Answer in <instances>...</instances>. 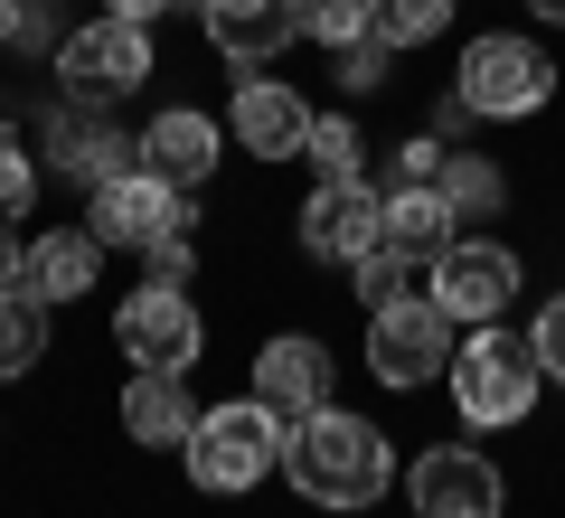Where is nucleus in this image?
<instances>
[{"label": "nucleus", "mask_w": 565, "mask_h": 518, "mask_svg": "<svg viewBox=\"0 0 565 518\" xmlns=\"http://www.w3.org/2000/svg\"><path fill=\"white\" fill-rule=\"evenodd\" d=\"M282 480L311 499V509H377L386 480H396V453L367 415L349 405H321V415L282 424Z\"/></svg>", "instance_id": "1"}, {"label": "nucleus", "mask_w": 565, "mask_h": 518, "mask_svg": "<svg viewBox=\"0 0 565 518\" xmlns=\"http://www.w3.org/2000/svg\"><path fill=\"white\" fill-rule=\"evenodd\" d=\"M452 405H462V424H527L546 397V368L537 349H527V330H509V320H481V330L452 349Z\"/></svg>", "instance_id": "2"}, {"label": "nucleus", "mask_w": 565, "mask_h": 518, "mask_svg": "<svg viewBox=\"0 0 565 518\" xmlns=\"http://www.w3.org/2000/svg\"><path fill=\"white\" fill-rule=\"evenodd\" d=\"M180 453H189V480L199 490H255V480L282 472V415L264 397H226V405H207L189 424Z\"/></svg>", "instance_id": "3"}, {"label": "nucleus", "mask_w": 565, "mask_h": 518, "mask_svg": "<svg viewBox=\"0 0 565 518\" xmlns=\"http://www.w3.org/2000/svg\"><path fill=\"white\" fill-rule=\"evenodd\" d=\"M452 95L471 104L481 123H527L556 104V57H546L537 39H509V29H490V39L462 47V66H452Z\"/></svg>", "instance_id": "4"}, {"label": "nucleus", "mask_w": 565, "mask_h": 518, "mask_svg": "<svg viewBox=\"0 0 565 518\" xmlns=\"http://www.w3.org/2000/svg\"><path fill=\"white\" fill-rule=\"evenodd\" d=\"M151 76H161V57H151V29H132V20H85L57 39V95H76V104H122Z\"/></svg>", "instance_id": "5"}, {"label": "nucleus", "mask_w": 565, "mask_h": 518, "mask_svg": "<svg viewBox=\"0 0 565 518\" xmlns=\"http://www.w3.org/2000/svg\"><path fill=\"white\" fill-rule=\"evenodd\" d=\"M452 349H462V339H452V320L434 311V293H405V302H377V311H367V378L377 387H396V397H415V387H434L452 368Z\"/></svg>", "instance_id": "6"}, {"label": "nucleus", "mask_w": 565, "mask_h": 518, "mask_svg": "<svg viewBox=\"0 0 565 518\" xmlns=\"http://www.w3.org/2000/svg\"><path fill=\"white\" fill-rule=\"evenodd\" d=\"M114 349L122 368H151V378H189L207 349V320L180 283H141L132 302H114Z\"/></svg>", "instance_id": "7"}, {"label": "nucleus", "mask_w": 565, "mask_h": 518, "mask_svg": "<svg viewBox=\"0 0 565 518\" xmlns=\"http://www.w3.org/2000/svg\"><path fill=\"white\" fill-rule=\"evenodd\" d=\"M434 274V311L452 320V330H481V320H509V302H519L527 264L519 245H490V236H452L444 255L424 264Z\"/></svg>", "instance_id": "8"}, {"label": "nucleus", "mask_w": 565, "mask_h": 518, "mask_svg": "<svg viewBox=\"0 0 565 518\" xmlns=\"http://www.w3.org/2000/svg\"><path fill=\"white\" fill-rule=\"evenodd\" d=\"M85 226H95L104 245H122V255H151L161 236H189V226H199V208H189L180 189H161L151 170H122V180L85 189Z\"/></svg>", "instance_id": "9"}, {"label": "nucleus", "mask_w": 565, "mask_h": 518, "mask_svg": "<svg viewBox=\"0 0 565 518\" xmlns=\"http://www.w3.org/2000/svg\"><path fill=\"white\" fill-rule=\"evenodd\" d=\"M405 499H415V518H500L509 480H500V462L471 453V443H424L415 472H405Z\"/></svg>", "instance_id": "10"}, {"label": "nucleus", "mask_w": 565, "mask_h": 518, "mask_svg": "<svg viewBox=\"0 0 565 518\" xmlns=\"http://www.w3.org/2000/svg\"><path fill=\"white\" fill-rule=\"evenodd\" d=\"M217 151H226V133L199 104H161V114L132 133V170H151V180L180 189V199H199V189L217 180Z\"/></svg>", "instance_id": "11"}, {"label": "nucleus", "mask_w": 565, "mask_h": 518, "mask_svg": "<svg viewBox=\"0 0 565 518\" xmlns=\"http://www.w3.org/2000/svg\"><path fill=\"white\" fill-rule=\"evenodd\" d=\"M377 218H386V189H367V180H311V199H302V255L349 274V264L377 245Z\"/></svg>", "instance_id": "12"}, {"label": "nucleus", "mask_w": 565, "mask_h": 518, "mask_svg": "<svg viewBox=\"0 0 565 518\" xmlns=\"http://www.w3.org/2000/svg\"><path fill=\"white\" fill-rule=\"evenodd\" d=\"M47 160H57V180L104 189V180H122V170H132V133H122L104 104H76V95H66L57 114H47Z\"/></svg>", "instance_id": "13"}, {"label": "nucleus", "mask_w": 565, "mask_h": 518, "mask_svg": "<svg viewBox=\"0 0 565 518\" xmlns=\"http://www.w3.org/2000/svg\"><path fill=\"white\" fill-rule=\"evenodd\" d=\"M245 397H264L282 424H302V415H321L330 405V349L311 330H282V339H264L255 349V387Z\"/></svg>", "instance_id": "14"}, {"label": "nucleus", "mask_w": 565, "mask_h": 518, "mask_svg": "<svg viewBox=\"0 0 565 518\" xmlns=\"http://www.w3.org/2000/svg\"><path fill=\"white\" fill-rule=\"evenodd\" d=\"M226 133H236V151H255V160H302V141H311V104L292 95L282 76H245L236 104H226Z\"/></svg>", "instance_id": "15"}, {"label": "nucleus", "mask_w": 565, "mask_h": 518, "mask_svg": "<svg viewBox=\"0 0 565 518\" xmlns=\"http://www.w3.org/2000/svg\"><path fill=\"white\" fill-rule=\"evenodd\" d=\"M199 29H207V47H217L226 66H245V76L274 66L282 47L302 39V29H292V0H199Z\"/></svg>", "instance_id": "16"}, {"label": "nucleus", "mask_w": 565, "mask_h": 518, "mask_svg": "<svg viewBox=\"0 0 565 518\" xmlns=\"http://www.w3.org/2000/svg\"><path fill=\"white\" fill-rule=\"evenodd\" d=\"M104 255L114 245L95 226H47V236H29V293L39 302H85L104 283Z\"/></svg>", "instance_id": "17"}, {"label": "nucleus", "mask_w": 565, "mask_h": 518, "mask_svg": "<svg viewBox=\"0 0 565 518\" xmlns=\"http://www.w3.org/2000/svg\"><path fill=\"white\" fill-rule=\"evenodd\" d=\"M189 424H199L189 378H151V368H132V378H122V434H132L141 453H180Z\"/></svg>", "instance_id": "18"}, {"label": "nucleus", "mask_w": 565, "mask_h": 518, "mask_svg": "<svg viewBox=\"0 0 565 518\" xmlns=\"http://www.w3.org/2000/svg\"><path fill=\"white\" fill-rule=\"evenodd\" d=\"M452 236H462V226H452V208L434 199V180H424V189H386V218H377V245H396L405 264H434V255H444Z\"/></svg>", "instance_id": "19"}, {"label": "nucleus", "mask_w": 565, "mask_h": 518, "mask_svg": "<svg viewBox=\"0 0 565 518\" xmlns=\"http://www.w3.org/2000/svg\"><path fill=\"white\" fill-rule=\"evenodd\" d=\"M434 199L452 208V226H490L509 208V180L490 170L481 151H444V170H434Z\"/></svg>", "instance_id": "20"}, {"label": "nucleus", "mask_w": 565, "mask_h": 518, "mask_svg": "<svg viewBox=\"0 0 565 518\" xmlns=\"http://www.w3.org/2000/svg\"><path fill=\"white\" fill-rule=\"evenodd\" d=\"M39 359H47V302L29 293V283H10V293H0V387L39 378Z\"/></svg>", "instance_id": "21"}, {"label": "nucleus", "mask_w": 565, "mask_h": 518, "mask_svg": "<svg viewBox=\"0 0 565 518\" xmlns=\"http://www.w3.org/2000/svg\"><path fill=\"white\" fill-rule=\"evenodd\" d=\"M302 160H311V180H367V133L349 114H311Z\"/></svg>", "instance_id": "22"}, {"label": "nucleus", "mask_w": 565, "mask_h": 518, "mask_svg": "<svg viewBox=\"0 0 565 518\" xmlns=\"http://www.w3.org/2000/svg\"><path fill=\"white\" fill-rule=\"evenodd\" d=\"M452 10L462 0H377V39L386 47H434L452 29Z\"/></svg>", "instance_id": "23"}, {"label": "nucleus", "mask_w": 565, "mask_h": 518, "mask_svg": "<svg viewBox=\"0 0 565 518\" xmlns=\"http://www.w3.org/2000/svg\"><path fill=\"white\" fill-rule=\"evenodd\" d=\"M292 29L321 39V47H349V39L377 29V0H292Z\"/></svg>", "instance_id": "24"}, {"label": "nucleus", "mask_w": 565, "mask_h": 518, "mask_svg": "<svg viewBox=\"0 0 565 518\" xmlns=\"http://www.w3.org/2000/svg\"><path fill=\"white\" fill-rule=\"evenodd\" d=\"M29 208H39V160L20 133H0V226H20Z\"/></svg>", "instance_id": "25"}, {"label": "nucleus", "mask_w": 565, "mask_h": 518, "mask_svg": "<svg viewBox=\"0 0 565 518\" xmlns=\"http://www.w3.org/2000/svg\"><path fill=\"white\" fill-rule=\"evenodd\" d=\"M405 274H415V264H405L396 245H367V255L349 264V293H359L367 311H377V302H405Z\"/></svg>", "instance_id": "26"}, {"label": "nucleus", "mask_w": 565, "mask_h": 518, "mask_svg": "<svg viewBox=\"0 0 565 518\" xmlns=\"http://www.w3.org/2000/svg\"><path fill=\"white\" fill-rule=\"evenodd\" d=\"M330 57H340V95H377V85H386V57H396V47H386L377 29H367V39L330 47Z\"/></svg>", "instance_id": "27"}, {"label": "nucleus", "mask_w": 565, "mask_h": 518, "mask_svg": "<svg viewBox=\"0 0 565 518\" xmlns=\"http://www.w3.org/2000/svg\"><path fill=\"white\" fill-rule=\"evenodd\" d=\"M527 349H537L546 387H565V293H556V302H537V320H527Z\"/></svg>", "instance_id": "28"}, {"label": "nucleus", "mask_w": 565, "mask_h": 518, "mask_svg": "<svg viewBox=\"0 0 565 518\" xmlns=\"http://www.w3.org/2000/svg\"><path fill=\"white\" fill-rule=\"evenodd\" d=\"M386 160H396V189H424L434 170H444V141H434V133H415V141H396Z\"/></svg>", "instance_id": "29"}, {"label": "nucleus", "mask_w": 565, "mask_h": 518, "mask_svg": "<svg viewBox=\"0 0 565 518\" xmlns=\"http://www.w3.org/2000/svg\"><path fill=\"white\" fill-rule=\"evenodd\" d=\"M141 264H151V283H180V293H189V274H199V245H189V236H161Z\"/></svg>", "instance_id": "30"}, {"label": "nucleus", "mask_w": 565, "mask_h": 518, "mask_svg": "<svg viewBox=\"0 0 565 518\" xmlns=\"http://www.w3.org/2000/svg\"><path fill=\"white\" fill-rule=\"evenodd\" d=\"M20 57H57V20H47V0H29V20H20Z\"/></svg>", "instance_id": "31"}, {"label": "nucleus", "mask_w": 565, "mask_h": 518, "mask_svg": "<svg viewBox=\"0 0 565 518\" xmlns=\"http://www.w3.org/2000/svg\"><path fill=\"white\" fill-rule=\"evenodd\" d=\"M471 123H481V114H471V104H462V95H444V104H434V141H444V151H452V141H462V133H471Z\"/></svg>", "instance_id": "32"}, {"label": "nucleus", "mask_w": 565, "mask_h": 518, "mask_svg": "<svg viewBox=\"0 0 565 518\" xmlns=\"http://www.w3.org/2000/svg\"><path fill=\"white\" fill-rule=\"evenodd\" d=\"M180 0H104V20H132V29H161Z\"/></svg>", "instance_id": "33"}, {"label": "nucleus", "mask_w": 565, "mask_h": 518, "mask_svg": "<svg viewBox=\"0 0 565 518\" xmlns=\"http://www.w3.org/2000/svg\"><path fill=\"white\" fill-rule=\"evenodd\" d=\"M10 283H29V245H20V226H0V293Z\"/></svg>", "instance_id": "34"}, {"label": "nucleus", "mask_w": 565, "mask_h": 518, "mask_svg": "<svg viewBox=\"0 0 565 518\" xmlns=\"http://www.w3.org/2000/svg\"><path fill=\"white\" fill-rule=\"evenodd\" d=\"M20 20H29V0H0V47L20 39Z\"/></svg>", "instance_id": "35"}, {"label": "nucleus", "mask_w": 565, "mask_h": 518, "mask_svg": "<svg viewBox=\"0 0 565 518\" xmlns=\"http://www.w3.org/2000/svg\"><path fill=\"white\" fill-rule=\"evenodd\" d=\"M527 10H537V20H556V29H565V0H527Z\"/></svg>", "instance_id": "36"}, {"label": "nucleus", "mask_w": 565, "mask_h": 518, "mask_svg": "<svg viewBox=\"0 0 565 518\" xmlns=\"http://www.w3.org/2000/svg\"><path fill=\"white\" fill-rule=\"evenodd\" d=\"M0 133H10V104H0Z\"/></svg>", "instance_id": "37"}]
</instances>
